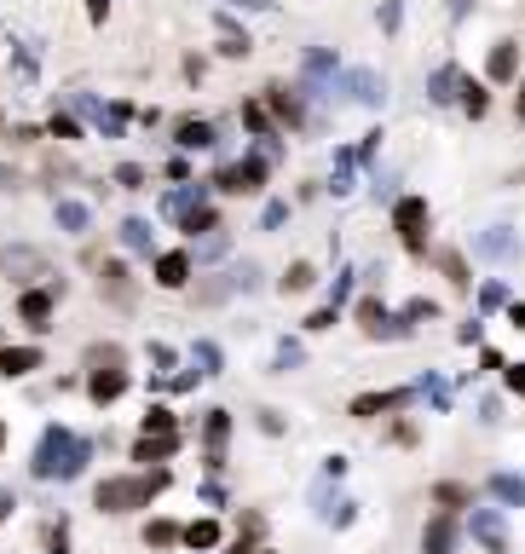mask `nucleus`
Returning <instances> with one entry per match:
<instances>
[{"mask_svg": "<svg viewBox=\"0 0 525 554\" xmlns=\"http://www.w3.org/2000/svg\"><path fill=\"white\" fill-rule=\"evenodd\" d=\"M231 554H272V549H260V543H237Z\"/></svg>", "mask_w": 525, "mask_h": 554, "instance_id": "5fc2aeb1", "label": "nucleus"}, {"mask_svg": "<svg viewBox=\"0 0 525 554\" xmlns=\"http://www.w3.org/2000/svg\"><path fill=\"white\" fill-rule=\"evenodd\" d=\"M53 214H58V226H64L70 237H87V231H93V208L87 203H58Z\"/></svg>", "mask_w": 525, "mask_h": 554, "instance_id": "393cba45", "label": "nucleus"}, {"mask_svg": "<svg viewBox=\"0 0 525 554\" xmlns=\"http://www.w3.org/2000/svg\"><path fill=\"white\" fill-rule=\"evenodd\" d=\"M266 116L289 121V128H307V104H300L295 87H272V93H266Z\"/></svg>", "mask_w": 525, "mask_h": 554, "instance_id": "9b49d317", "label": "nucleus"}, {"mask_svg": "<svg viewBox=\"0 0 525 554\" xmlns=\"http://www.w3.org/2000/svg\"><path fill=\"white\" fill-rule=\"evenodd\" d=\"M87 462H93V439H81L76 427H64V422H46L41 439H35V451H29L35 479H81Z\"/></svg>", "mask_w": 525, "mask_h": 554, "instance_id": "f257e3e1", "label": "nucleus"}, {"mask_svg": "<svg viewBox=\"0 0 525 554\" xmlns=\"http://www.w3.org/2000/svg\"><path fill=\"white\" fill-rule=\"evenodd\" d=\"M174 226L185 231V237H214V231H226V226H219V214H214L209 203H202V208H191L185 219H174Z\"/></svg>", "mask_w": 525, "mask_h": 554, "instance_id": "a878e982", "label": "nucleus"}, {"mask_svg": "<svg viewBox=\"0 0 525 554\" xmlns=\"http://www.w3.org/2000/svg\"><path fill=\"white\" fill-rule=\"evenodd\" d=\"M87 12H93V23H104L110 18V0H87Z\"/></svg>", "mask_w": 525, "mask_h": 554, "instance_id": "3c124183", "label": "nucleus"}, {"mask_svg": "<svg viewBox=\"0 0 525 554\" xmlns=\"http://www.w3.org/2000/svg\"><path fill=\"white\" fill-rule=\"evenodd\" d=\"M168 485H174V474H168V467L116 474V479H99V485H93V509H99V514H133V509H144L151 497H162Z\"/></svg>", "mask_w": 525, "mask_h": 554, "instance_id": "f03ea898", "label": "nucleus"}, {"mask_svg": "<svg viewBox=\"0 0 525 554\" xmlns=\"http://www.w3.org/2000/svg\"><path fill=\"white\" fill-rule=\"evenodd\" d=\"M439 266H445V277L456 283V289H468V283H473V277H468V260H462L456 249H445V254H439Z\"/></svg>", "mask_w": 525, "mask_h": 554, "instance_id": "f704fd0d", "label": "nucleus"}, {"mask_svg": "<svg viewBox=\"0 0 525 554\" xmlns=\"http://www.w3.org/2000/svg\"><path fill=\"white\" fill-rule=\"evenodd\" d=\"M202 502H209V509H226V485H219V479H202Z\"/></svg>", "mask_w": 525, "mask_h": 554, "instance_id": "c03bdc74", "label": "nucleus"}, {"mask_svg": "<svg viewBox=\"0 0 525 554\" xmlns=\"http://www.w3.org/2000/svg\"><path fill=\"white\" fill-rule=\"evenodd\" d=\"M6 509H12V502H6V497H0V520H6Z\"/></svg>", "mask_w": 525, "mask_h": 554, "instance_id": "4d7b16f0", "label": "nucleus"}, {"mask_svg": "<svg viewBox=\"0 0 525 554\" xmlns=\"http://www.w3.org/2000/svg\"><path fill=\"white\" fill-rule=\"evenodd\" d=\"M219 537H226V525H219L214 514H202V520L179 525V543H185V549H197V554H209V549H219Z\"/></svg>", "mask_w": 525, "mask_h": 554, "instance_id": "2eb2a0df", "label": "nucleus"}, {"mask_svg": "<svg viewBox=\"0 0 525 554\" xmlns=\"http://www.w3.org/2000/svg\"><path fill=\"white\" fill-rule=\"evenodd\" d=\"M300 359H307L300 341H283V347H277V369H300Z\"/></svg>", "mask_w": 525, "mask_h": 554, "instance_id": "58836bf2", "label": "nucleus"}, {"mask_svg": "<svg viewBox=\"0 0 525 554\" xmlns=\"http://www.w3.org/2000/svg\"><path fill=\"white\" fill-rule=\"evenodd\" d=\"M174 451H179V439H151V434H139L127 445V457L139 462V467H162V462H174Z\"/></svg>", "mask_w": 525, "mask_h": 554, "instance_id": "ddd939ff", "label": "nucleus"}, {"mask_svg": "<svg viewBox=\"0 0 525 554\" xmlns=\"http://www.w3.org/2000/svg\"><path fill=\"white\" fill-rule=\"evenodd\" d=\"M226 249H231V243H226V231H214V237L202 243V260H219V254H226Z\"/></svg>", "mask_w": 525, "mask_h": 554, "instance_id": "49530a36", "label": "nucleus"}, {"mask_svg": "<svg viewBox=\"0 0 525 554\" xmlns=\"http://www.w3.org/2000/svg\"><path fill=\"white\" fill-rule=\"evenodd\" d=\"M508 324H514V329H525V301H514V306H508Z\"/></svg>", "mask_w": 525, "mask_h": 554, "instance_id": "603ef678", "label": "nucleus"}, {"mask_svg": "<svg viewBox=\"0 0 525 554\" xmlns=\"http://www.w3.org/2000/svg\"><path fill=\"white\" fill-rule=\"evenodd\" d=\"M422 554H456V514H433V520H427Z\"/></svg>", "mask_w": 525, "mask_h": 554, "instance_id": "4468645a", "label": "nucleus"}, {"mask_svg": "<svg viewBox=\"0 0 525 554\" xmlns=\"http://www.w3.org/2000/svg\"><path fill=\"white\" fill-rule=\"evenodd\" d=\"M231 6H242V12H272V0H231Z\"/></svg>", "mask_w": 525, "mask_h": 554, "instance_id": "864d4df0", "label": "nucleus"}, {"mask_svg": "<svg viewBox=\"0 0 525 554\" xmlns=\"http://www.w3.org/2000/svg\"><path fill=\"white\" fill-rule=\"evenodd\" d=\"M144 543H151V549H174L179 543V525L174 520H151V525H144Z\"/></svg>", "mask_w": 525, "mask_h": 554, "instance_id": "473e14b6", "label": "nucleus"}, {"mask_svg": "<svg viewBox=\"0 0 525 554\" xmlns=\"http://www.w3.org/2000/svg\"><path fill=\"white\" fill-rule=\"evenodd\" d=\"M283 219H289V203H266L260 208V231H277Z\"/></svg>", "mask_w": 525, "mask_h": 554, "instance_id": "e433bc0d", "label": "nucleus"}, {"mask_svg": "<svg viewBox=\"0 0 525 554\" xmlns=\"http://www.w3.org/2000/svg\"><path fill=\"white\" fill-rule=\"evenodd\" d=\"M151 272L162 289H191V254H156Z\"/></svg>", "mask_w": 525, "mask_h": 554, "instance_id": "a211bd4d", "label": "nucleus"}, {"mask_svg": "<svg viewBox=\"0 0 525 554\" xmlns=\"http://www.w3.org/2000/svg\"><path fill=\"white\" fill-rule=\"evenodd\" d=\"M0 347H6V341H0Z\"/></svg>", "mask_w": 525, "mask_h": 554, "instance_id": "bf43d9fd", "label": "nucleus"}, {"mask_svg": "<svg viewBox=\"0 0 525 554\" xmlns=\"http://www.w3.org/2000/svg\"><path fill=\"white\" fill-rule=\"evenodd\" d=\"M473 249L485 254V260H520V231L514 226H491V231H480V243H473Z\"/></svg>", "mask_w": 525, "mask_h": 554, "instance_id": "6e6552de", "label": "nucleus"}, {"mask_svg": "<svg viewBox=\"0 0 525 554\" xmlns=\"http://www.w3.org/2000/svg\"><path fill=\"white\" fill-rule=\"evenodd\" d=\"M121 249H127V254H151V260H156L151 219H121Z\"/></svg>", "mask_w": 525, "mask_h": 554, "instance_id": "5701e85b", "label": "nucleus"}, {"mask_svg": "<svg viewBox=\"0 0 525 554\" xmlns=\"http://www.w3.org/2000/svg\"><path fill=\"white\" fill-rule=\"evenodd\" d=\"M202 203H209V185H191V179H185L179 191L162 196V214H168V219H185L191 208H202Z\"/></svg>", "mask_w": 525, "mask_h": 554, "instance_id": "6ab92c4d", "label": "nucleus"}, {"mask_svg": "<svg viewBox=\"0 0 525 554\" xmlns=\"http://www.w3.org/2000/svg\"><path fill=\"white\" fill-rule=\"evenodd\" d=\"M393 231L405 237L410 254H427V196H398L393 203Z\"/></svg>", "mask_w": 525, "mask_h": 554, "instance_id": "20e7f679", "label": "nucleus"}, {"mask_svg": "<svg viewBox=\"0 0 525 554\" xmlns=\"http://www.w3.org/2000/svg\"><path fill=\"white\" fill-rule=\"evenodd\" d=\"M485 76H491V81H514L520 76V46L514 41H496L491 58H485Z\"/></svg>", "mask_w": 525, "mask_h": 554, "instance_id": "412c9836", "label": "nucleus"}, {"mask_svg": "<svg viewBox=\"0 0 525 554\" xmlns=\"http://www.w3.org/2000/svg\"><path fill=\"white\" fill-rule=\"evenodd\" d=\"M491 497L503 509H525V474H491Z\"/></svg>", "mask_w": 525, "mask_h": 554, "instance_id": "b1692460", "label": "nucleus"}, {"mask_svg": "<svg viewBox=\"0 0 525 554\" xmlns=\"http://www.w3.org/2000/svg\"><path fill=\"white\" fill-rule=\"evenodd\" d=\"M422 318H439V306L433 301H410L405 306V324H422Z\"/></svg>", "mask_w": 525, "mask_h": 554, "instance_id": "79ce46f5", "label": "nucleus"}, {"mask_svg": "<svg viewBox=\"0 0 525 554\" xmlns=\"http://www.w3.org/2000/svg\"><path fill=\"white\" fill-rule=\"evenodd\" d=\"M139 434H151V439H179L174 410H168V404H151V410H144V427H139Z\"/></svg>", "mask_w": 525, "mask_h": 554, "instance_id": "bb28decb", "label": "nucleus"}, {"mask_svg": "<svg viewBox=\"0 0 525 554\" xmlns=\"http://www.w3.org/2000/svg\"><path fill=\"white\" fill-rule=\"evenodd\" d=\"M427 98H433V104H456V98H462V70H456V64L433 70V81H427Z\"/></svg>", "mask_w": 525, "mask_h": 554, "instance_id": "4be33fe9", "label": "nucleus"}, {"mask_svg": "<svg viewBox=\"0 0 525 554\" xmlns=\"http://www.w3.org/2000/svg\"><path fill=\"white\" fill-rule=\"evenodd\" d=\"M480 306H485V312H496V306H508V289H503V283H485V289H480Z\"/></svg>", "mask_w": 525, "mask_h": 554, "instance_id": "4c0bfd02", "label": "nucleus"}, {"mask_svg": "<svg viewBox=\"0 0 525 554\" xmlns=\"http://www.w3.org/2000/svg\"><path fill=\"white\" fill-rule=\"evenodd\" d=\"M266 174H272L266 156H242V162H226L209 185H219L226 196H249V191H260V185H266Z\"/></svg>", "mask_w": 525, "mask_h": 554, "instance_id": "7ed1b4c3", "label": "nucleus"}, {"mask_svg": "<svg viewBox=\"0 0 525 554\" xmlns=\"http://www.w3.org/2000/svg\"><path fill=\"white\" fill-rule=\"evenodd\" d=\"M514 116L525 121V81H520V98H514Z\"/></svg>", "mask_w": 525, "mask_h": 554, "instance_id": "6e6d98bb", "label": "nucleus"}, {"mask_svg": "<svg viewBox=\"0 0 525 554\" xmlns=\"http://www.w3.org/2000/svg\"><path fill=\"white\" fill-rule=\"evenodd\" d=\"M226 439H231V410H209V416H202V445H209V467L226 462Z\"/></svg>", "mask_w": 525, "mask_h": 554, "instance_id": "f8f14e48", "label": "nucleus"}, {"mask_svg": "<svg viewBox=\"0 0 525 554\" xmlns=\"http://www.w3.org/2000/svg\"><path fill=\"white\" fill-rule=\"evenodd\" d=\"M260 434H283V410H260Z\"/></svg>", "mask_w": 525, "mask_h": 554, "instance_id": "09e8293b", "label": "nucleus"}, {"mask_svg": "<svg viewBox=\"0 0 525 554\" xmlns=\"http://www.w3.org/2000/svg\"><path fill=\"white\" fill-rule=\"evenodd\" d=\"M340 93H347L352 104H364V110L387 104V81L375 76V70H347V76H340Z\"/></svg>", "mask_w": 525, "mask_h": 554, "instance_id": "423d86ee", "label": "nucleus"}, {"mask_svg": "<svg viewBox=\"0 0 525 554\" xmlns=\"http://www.w3.org/2000/svg\"><path fill=\"white\" fill-rule=\"evenodd\" d=\"M0 121H6V116H0Z\"/></svg>", "mask_w": 525, "mask_h": 554, "instance_id": "052dcab7", "label": "nucleus"}, {"mask_svg": "<svg viewBox=\"0 0 525 554\" xmlns=\"http://www.w3.org/2000/svg\"><path fill=\"white\" fill-rule=\"evenodd\" d=\"M398 404H410V393H405V387H387V393H358V399H352V416H358V422H370V416L398 410Z\"/></svg>", "mask_w": 525, "mask_h": 554, "instance_id": "dca6fc26", "label": "nucleus"}, {"mask_svg": "<svg viewBox=\"0 0 525 554\" xmlns=\"http://www.w3.org/2000/svg\"><path fill=\"white\" fill-rule=\"evenodd\" d=\"M0 451H6V422H0Z\"/></svg>", "mask_w": 525, "mask_h": 554, "instance_id": "13d9d810", "label": "nucleus"}, {"mask_svg": "<svg viewBox=\"0 0 525 554\" xmlns=\"http://www.w3.org/2000/svg\"><path fill=\"white\" fill-rule=\"evenodd\" d=\"M503 381H508V393L525 399V364H503Z\"/></svg>", "mask_w": 525, "mask_h": 554, "instance_id": "37998d69", "label": "nucleus"}, {"mask_svg": "<svg viewBox=\"0 0 525 554\" xmlns=\"http://www.w3.org/2000/svg\"><path fill=\"white\" fill-rule=\"evenodd\" d=\"M18 318L35 329V335H41L46 318H53V289H23V294H18Z\"/></svg>", "mask_w": 525, "mask_h": 554, "instance_id": "f3484780", "label": "nucleus"}, {"mask_svg": "<svg viewBox=\"0 0 525 554\" xmlns=\"http://www.w3.org/2000/svg\"><path fill=\"white\" fill-rule=\"evenodd\" d=\"M347 294H352V272H340V277H335V289H329V306H340Z\"/></svg>", "mask_w": 525, "mask_h": 554, "instance_id": "de8ad7c7", "label": "nucleus"}, {"mask_svg": "<svg viewBox=\"0 0 525 554\" xmlns=\"http://www.w3.org/2000/svg\"><path fill=\"white\" fill-rule=\"evenodd\" d=\"M0 272H12L18 283L35 289V277H53V260H46L41 249H29V243H6V249H0Z\"/></svg>", "mask_w": 525, "mask_h": 554, "instance_id": "39448f33", "label": "nucleus"}, {"mask_svg": "<svg viewBox=\"0 0 525 554\" xmlns=\"http://www.w3.org/2000/svg\"><path fill=\"white\" fill-rule=\"evenodd\" d=\"M81 364H87V369H116V364H127V352H121V347H110V341H99V347H87V352H81Z\"/></svg>", "mask_w": 525, "mask_h": 554, "instance_id": "c756f323", "label": "nucleus"}, {"mask_svg": "<svg viewBox=\"0 0 525 554\" xmlns=\"http://www.w3.org/2000/svg\"><path fill=\"white\" fill-rule=\"evenodd\" d=\"M53 133H58V139H81V121L64 110V116H53Z\"/></svg>", "mask_w": 525, "mask_h": 554, "instance_id": "a19ab883", "label": "nucleus"}, {"mask_svg": "<svg viewBox=\"0 0 525 554\" xmlns=\"http://www.w3.org/2000/svg\"><path fill=\"white\" fill-rule=\"evenodd\" d=\"M18 185H23V174H18V168H6V162H0V191H18Z\"/></svg>", "mask_w": 525, "mask_h": 554, "instance_id": "8fccbe9b", "label": "nucleus"}, {"mask_svg": "<svg viewBox=\"0 0 525 554\" xmlns=\"http://www.w3.org/2000/svg\"><path fill=\"white\" fill-rule=\"evenodd\" d=\"M127 387H133V369H127V364H116V369H93V376H87V399L99 404V410H110V404H116Z\"/></svg>", "mask_w": 525, "mask_h": 554, "instance_id": "0eeeda50", "label": "nucleus"}, {"mask_svg": "<svg viewBox=\"0 0 525 554\" xmlns=\"http://www.w3.org/2000/svg\"><path fill=\"white\" fill-rule=\"evenodd\" d=\"M41 364H46V352L35 347V341H29V347H0V376H6V381H23V376H35Z\"/></svg>", "mask_w": 525, "mask_h": 554, "instance_id": "1a4fd4ad", "label": "nucleus"}, {"mask_svg": "<svg viewBox=\"0 0 525 554\" xmlns=\"http://www.w3.org/2000/svg\"><path fill=\"white\" fill-rule=\"evenodd\" d=\"M191 359L202 364V376H219V369H226V352H219L214 341H197V347H191Z\"/></svg>", "mask_w": 525, "mask_h": 554, "instance_id": "72a5a7b5", "label": "nucleus"}, {"mask_svg": "<svg viewBox=\"0 0 525 554\" xmlns=\"http://www.w3.org/2000/svg\"><path fill=\"white\" fill-rule=\"evenodd\" d=\"M468 525H473V537H480L491 554H508V525H503V514H496V509H473Z\"/></svg>", "mask_w": 525, "mask_h": 554, "instance_id": "9d476101", "label": "nucleus"}, {"mask_svg": "<svg viewBox=\"0 0 525 554\" xmlns=\"http://www.w3.org/2000/svg\"><path fill=\"white\" fill-rule=\"evenodd\" d=\"M214 139H219V128H214V121H202V116H191V121H179V128H174L179 151H209Z\"/></svg>", "mask_w": 525, "mask_h": 554, "instance_id": "aec40b11", "label": "nucleus"}, {"mask_svg": "<svg viewBox=\"0 0 525 554\" xmlns=\"http://www.w3.org/2000/svg\"><path fill=\"white\" fill-rule=\"evenodd\" d=\"M433 502H439L445 514H456V509H468V502H473V491L456 485V479H439V485H433Z\"/></svg>", "mask_w": 525, "mask_h": 554, "instance_id": "cd10ccee", "label": "nucleus"}, {"mask_svg": "<svg viewBox=\"0 0 525 554\" xmlns=\"http://www.w3.org/2000/svg\"><path fill=\"white\" fill-rule=\"evenodd\" d=\"M231 294V277H219V283H197V289H191V301L197 306H219Z\"/></svg>", "mask_w": 525, "mask_h": 554, "instance_id": "c9c22d12", "label": "nucleus"}, {"mask_svg": "<svg viewBox=\"0 0 525 554\" xmlns=\"http://www.w3.org/2000/svg\"><path fill=\"white\" fill-rule=\"evenodd\" d=\"M456 104L468 110V116H485V110H491V93H485L480 81H468V76H462V98H456Z\"/></svg>", "mask_w": 525, "mask_h": 554, "instance_id": "7c9ffc66", "label": "nucleus"}, {"mask_svg": "<svg viewBox=\"0 0 525 554\" xmlns=\"http://www.w3.org/2000/svg\"><path fill=\"white\" fill-rule=\"evenodd\" d=\"M242 128H249V133H260V139H277V128H272V116H266V104H260V98H249V104H242Z\"/></svg>", "mask_w": 525, "mask_h": 554, "instance_id": "c85d7f7f", "label": "nucleus"}, {"mask_svg": "<svg viewBox=\"0 0 525 554\" xmlns=\"http://www.w3.org/2000/svg\"><path fill=\"white\" fill-rule=\"evenodd\" d=\"M312 283H317V272H312V260H295V266H289V272H283V294H307Z\"/></svg>", "mask_w": 525, "mask_h": 554, "instance_id": "2f4dec72", "label": "nucleus"}, {"mask_svg": "<svg viewBox=\"0 0 525 554\" xmlns=\"http://www.w3.org/2000/svg\"><path fill=\"white\" fill-rule=\"evenodd\" d=\"M307 329L317 335V329H335V306H317V312L307 318Z\"/></svg>", "mask_w": 525, "mask_h": 554, "instance_id": "a18cd8bd", "label": "nucleus"}, {"mask_svg": "<svg viewBox=\"0 0 525 554\" xmlns=\"http://www.w3.org/2000/svg\"><path fill=\"white\" fill-rule=\"evenodd\" d=\"M116 185H127V191H139V185H144V168H139V162H121V168H116Z\"/></svg>", "mask_w": 525, "mask_h": 554, "instance_id": "ea45409f", "label": "nucleus"}]
</instances>
